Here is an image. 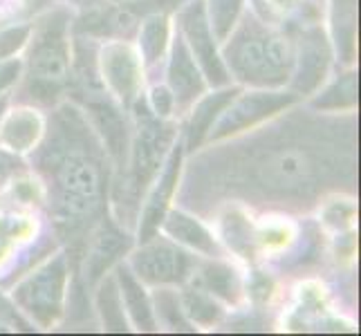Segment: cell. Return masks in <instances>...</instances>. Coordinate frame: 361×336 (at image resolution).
<instances>
[{"label":"cell","mask_w":361,"mask_h":336,"mask_svg":"<svg viewBox=\"0 0 361 336\" xmlns=\"http://www.w3.org/2000/svg\"><path fill=\"white\" fill-rule=\"evenodd\" d=\"M249 135L197 148L182 166L180 209L211 218L227 204L269 211L314 209L328 193H355L359 121L355 112L288 108Z\"/></svg>","instance_id":"obj_1"},{"label":"cell","mask_w":361,"mask_h":336,"mask_svg":"<svg viewBox=\"0 0 361 336\" xmlns=\"http://www.w3.org/2000/svg\"><path fill=\"white\" fill-rule=\"evenodd\" d=\"M32 166L45 184L54 229L66 244L70 273L77 276L85 244L108 213L115 170L92 123L72 99L52 110Z\"/></svg>","instance_id":"obj_2"},{"label":"cell","mask_w":361,"mask_h":336,"mask_svg":"<svg viewBox=\"0 0 361 336\" xmlns=\"http://www.w3.org/2000/svg\"><path fill=\"white\" fill-rule=\"evenodd\" d=\"M222 63L229 77L247 88H288L294 68V41L260 18L243 11L238 25L222 43Z\"/></svg>","instance_id":"obj_3"},{"label":"cell","mask_w":361,"mask_h":336,"mask_svg":"<svg viewBox=\"0 0 361 336\" xmlns=\"http://www.w3.org/2000/svg\"><path fill=\"white\" fill-rule=\"evenodd\" d=\"M128 112L133 115V126L126 168H123V175L110 186V200L115 202V220L119 224H133L137 220L142 197L164 166L173 144L180 139L178 123L155 117L144 94Z\"/></svg>","instance_id":"obj_4"},{"label":"cell","mask_w":361,"mask_h":336,"mask_svg":"<svg viewBox=\"0 0 361 336\" xmlns=\"http://www.w3.org/2000/svg\"><path fill=\"white\" fill-rule=\"evenodd\" d=\"M27 54L23 61L25 88L30 101L54 106L68 92L72 63V14L68 7H54L32 23Z\"/></svg>","instance_id":"obj_5"},{"label":"cell","mask_w":361,"mask_h":336,"mask_svg":"<svg viewBox=\"0 0 361 336\" xmlns=\"http://www.w3.org/2000/svg\"><path fill=\"white\" fill-rule=\"evenodd\" d=\"M70 276L68 256L66 251H59L16 285L11 301L20 309V314L30 316L32 323L47 330L66 312Z\"/></svg>","instance_id":"obj_6"},{"label":"cell","mask_w":361,"mask_h":336,"mask_svg":"<svg viewBox=\"0 0 361 336\" xmlns=\"http://www.w3.org/2000/svg\"><path fill=\"white\" fill-rule=\"evenodd\" d=\"M296 101H301L294 92L288 88H276V90H263V88H252L249 92H238L229 106L222 110V115L214 123V128L209 130L207 142H222L235 137L240 132H247L260 123L269 121L271 117L281 115Z\"/></svg>","instance_id":"obj_7"},{"label":"cell","mask_w":361,"mask_h":336,"mask_svg":"<svg viewBox=\"0 0 361 336\" xmlns=\"http://www.w3.org/2000/svg\"><path fill=\"white\" fill-rule=\"evenodd\" d=\"M197 258L189 249L180 247L171 238H153L140 242L135 249L128 267L144 285L153 287H173V285H184L193 276Z\"/></svg>","instance_id":"obj_8"},{"label":"cell","mask_w":361,"mask_h":336,"mask_svg":"<svg viewBox=\"0 0 361 336\" xmlns=\"http://www.w3.org/2000/svg\"><path fill=\"white\" fill-rule=\"evenodd\" d=\"M176 20H178L176 30L182 34V39L186 47H189V52L193 54L197 68L202 70L209 88H225V85H231V77L225 63H222L218 41L207 20L204 0H184L178 7Z\"/></svg>","instance_id":"obj_9"},{"label":"cell","mask_w":361,"mask_h":336,"mask_svg":"<svg viewBox=\"0 0 361 336\" xmlns=\"http://www.w3.org/2000/svg\"><path fill=\"white\" fill-rule=\"evenodd\" d=\"M97 61L106 90L128 112L144 88V66L137 49L128 41L117 39L99 47Z\"/></svg>","instance_id":"obj_10"},{"label":"cell","mask_w":361,"mask_h":336,"mask_svg":"<svg viewBox=\"0 0 361 336\" xmlns=\"http://www.w3.org/2000/svg\"><path fill=\"white\" fill-rule=\"evenodd\" d=\"M130 244H133L130 233L123 231L121 224L106 213L102 222L97 224V229L92 231L88 244H85L77 276H74V280H77V285H81V287L72 292L94 290L97 282L110 271V267L117 265L123 254H128Z\"/></svg>","instance_id":"obj_11"},{"label":"cell","mask_w":361,"mask_h":336,"mask_svg":"<svg viewBox=\"0 0 361 336\" xmlns=\"http://www.w3.org/2000/svg\"><path fill=\"white\" fill-rule=\"evenodd\" d=\"M332 63V45L319 25H307L294 41V68L288 90L298 99L314 94L326 81Z\"/></svg>","instance_id":"obj_12"},{"label":"cell","mask_w":361,"mask_h":336,"mask_svg":"<svg viewBox=\"0 0 361 336\" xmlns=\"http://www.w3.org/2000/svg\"><path fill=\"white\" fill-rule=\"evenodd\" d=\"M184 146L182 139H178L173 144L171 153L164 161V166L157 173V178L153 180V184L148 186L146 191V202L142 213L137 216V242H144L148 238L159 231L161 222H164L173 197L178 193L180 186V175H182V166H184Z\"/></svg>","instance_id":"obj_13"},{"label":"cell","mask_w":361,"mask_h":336,"mask_svg":"<svg viewBox=\"0 0 361 336\" xmlns=\"http://www.w3.org/2000/svg\"><path fill=\"white\" fill-rule=\"evenodd\" d=\"M166 85L173 92L178 110H189L197 99L207 92V79L197 68L193 54L186 47L182 34L176 30L169 45V63H166Z\"/></svg>","instance_id":"obj_14"},{"label":"cell","mask_w":361,"mask_h":336,"mask_svg":"<svg viewBox=\"0 0 361 336\" xmlns=\"http://www.w3.org/2000/svg\"><path fill=\"white\" fill-rule=\"evenodd\" d=\"M240 92L238 85H225V88H214V92H204L197 101L191 106L189 119L184 123V153H195L197 148L207 144L209 130L222 115V110L229 106V101Z\"/></svg>","instance_id":"obj_15"},{"label":"cell","mask_w":361,"mask_h":336,"mask_svg":"<svg viewBox=\"0 0 361 336\" xmlns=\"http://www.w3.org/2000/svg\"><path fill=\"white\" fill-rule=\"evenodd\" d=\"M161 231H164L173 242H178L180 247L189 249V251L202 254L207 258H220L222 247L214 238L204 224L197 220L193 213L184 209H169V213L161 222Z\"/></svg>","instance_id":"obj_16"},{"label":"cell","mask_w":361,"mask_h":336,"mask_svg":"<svg viewBox=\"0 0 361 336\" xmlns=\"http://www.w3.org/2000/svg\"><path fill=\"white\" fill-rule=\"evenodd\" d=\"M115 280L121 294V303L126 309V316L140 332H155L157 321L153 314L151 296L146 294L144 282L133 273L128 263H117L115 267Z\"/></svg>","instance_id":"obj_17"},{"label":"cell","mask_w":361,"mask_h":336,"mask_svg":"<svg viewBox=\"0 0 361 336\" xmlns=\"http://www.w3.org/2000/svg\"><path fill=\"white\" fill-rule=\"evenodd\" d=\"M45 132V121L34 108L20 106L5 112L0 121V142L14 153H30L41 142Z\"/></svg>","instance_id":"obj_18"},{"label":"cell","mask_w":361,"mask_h":336,"mask_svg":"<svg viewBox=\"0 0 361 336\" xmlns=\"http://www.w3.org/2000/svg\"><path fill=\"white\" fill-rule=\"evenodd\" d=\"M171 45V20L164 11H153L140 20L137 30V54L146 70L161 63Z\"/></svg>","instance_id":"obj_19"},{"label":"cell","mask_w":361,"mask_h":336,"mask_svg":"<svg viewBox=\"0 0 361 336\" xmlns=\"http://www.w3.org/2000/svg\"><path fill=\"white\" fill-rule=\"evenodd\" d=\"M357 5L359 0H330L332 45L343 66H353L357 54Z\"/></svg>","instance_id":"obj_20"},{"label":"cell","mask_w":361,"mask_h":336,"mask_svg":"<svg viewBox=\"0 0 361 336\" xmlns=\"http://www.w3.org/2000/svg\"><path fill=\"white\" fill-rule=\"evenodd\" d=\"M193 276H197L195 287L227 303H235L240 298V282L233 267L222 263L220 258H211L207 263H197Z\"/></svg>","instance_id":"obj_21"},{"label":"cell","mask_w":361,"mask_h":336,"mask_svg":"<svg viewBox=\"0 0 361 336\" xmlns=\"http://www.w3.org/2000/svg\"><path fill=\"white\" fill-rule=\"evenodd\" d=\"M357 92H359L357 72H345L334 79L321 94H317L310 101V108L321 112H355Z\"/></svg>","instance_id":"obj_22"},{"label":"cell","mask_w":361,"mask_h":336,"mask_svg":"<svg viewBox=\"0 0 361 336\" xmlns=\"http://www.w3.org/2000/svg\"><path fill=\"white\" fill-rule=\"evenodd\" d=\"M94 301H97L99 316H102L104 328L108 332H126L128 330L126 309H123V303H121V294L117 287L115 273L97 282V298Z\"/></svg>","instance_id":"obj_23"},{"label":"cell","mask_w":361,"mask_h":336,"mask_svg":"<svg viewBox=\"0 0 361 336\" xmlns=\"http://www.w3.org/2000/svg\"><path fill=\"white\" fill-rule=\"evenodd\" d=\"M204 9L211 32H214L218 45H222L238 25L245 11V0H204Z\"/></svg>","instance_id":"obj_24"},{"label":"cell","mask_w":361,"mask_h":336,"mask_svg":"<svg viewBox=\"0 0 361 336\" xmlns=\"http://www.w3.org/2000/svg\"><path fill=\"white\" fill-rule=\"evenodd\" d=\"M151 305H153L157 328L164 325L166 330H173V332H193L191 321L182 312L180 296L173 290L157 287L155 296L151 298Z\"/></svg>","instance_id":"obj_25"},{"label":"cell","mask_w":361,"mask_h":336,"mask_svg":"<svg viewBox=\"0 0 361 336\" xmlns=\"http://www.w3.org/2000/svg\"><path fill=\"white\" fill-rule=\"evenodd\" d=\"M180 305H182V312L184 316L191 321V325H216L222 316V309L220 305L214 301V296L202 292V290H184L180 296Z\"/></svg>","instance_id":"obj_26"},{"label":"cell","mask_w":361,"mask_h":336,"mask_svg":"<svg viewBox=\"0 0 361 336\" xmlns=\"http://www.w3.org/2000/svg\"><path fill=\"white\" fill-rule=\"evenodd\" d=\"M222 235H225L227 244L235 254H240L243 258L254 256V233L249 229V224L243 218V213H238L233 206L227 209L225 222H222Z\"/></svg>","instance_id":"obj_27"},{"label":"cell","mask_w":361,"mask_h":336,"mask_svg":"<svg viewBox=\"0 0 361 336\" xmlns=\"http://www.w3.org/2000/svg\"><path fill=\"white\" fill-rule=\"evenodd\" d=\"M32 32V23H23V25H11V27L0 30V61L14 58L20 49H25Z\"/></svg>","instance_id":"obj_28"},{"label":"cell","mask_w":361,"mask_h":336,"mask_svg":"<svg viewBox=\"0 0 361 336\" xmlns=\"http://www.w3.org/2000/svg\"><path fill=\"white\" fill-rule=\"evenodd\" d=\"M146 104L151 108L153 115L159 119H171L173 110H176V99H173V92L169 90V85H153Z\"/></svg>","instance_id":"obj_29"},{"label":"cell","mask_w":361,"mask_h":336,"mask_svg":"<svg viewBox=\"0 0 361 336\" xmlns=\"http://www.w3.org/2000/svg\"><path fill=\"white\" fill-rule=\"evenodd\" d=\"M23 170H25V161L18 157V153L9 151V148H0V189H5Z\"/></svg>","instance_id":"obj_30"},{"label":"cell","mask_w":361,"mask_h":336,"mask_svg":"<svg viewBox=\"0 0 361 336\" xmlns=\"http://www.w3.org/2000/svg\"><path fill=\"white\" fill-rule=\"evenodd\" d=\"M23 77V61L20 58H7L0 61V94H5L9 88L20 81Z\"/></svg>","instance_id":"obj_31"},{"label":"cell","mask_w":361,"mask_h":336,"mask_svg":"<svg viewBox=\"0 0 361 336\" xmlns=\"http://www.w3.org/2000/svg\"><path fill=\"white\" fill-rule=\"evenodd\" d=\"M0 323H7L14 330H25V332L32 330L30 323L20 316V312H16V305H11L3 294H0Z\"/></svg>","instance_id":"obj_32"},{"label":"cell","mask_w":361,"mask_h":336,"mask_svg":"<svg viewBox=\"0 0 361 336\" xmlns=\"http://www.w3.org/2000/svg\"><path fill=\"white\" fill-rule=\"evenodd\" d=\"M7 106H9V97L7 94H0V121H3V117H5Z\"/></svg>","instance_id":"obj_33"},{"label":"cell","mask_w":361,"mask_h":336,"mask_svg":"<svg viewBox=\"0 0 361 336\" xmlns=\"http://www.w3.org/2000/svg\"><path fill=\"white\" fill-rule=\"evenodd\" d=\"M121 3H123V0H121Z\"/></svg>","instance_id":"obj_34"}]
</instances>
